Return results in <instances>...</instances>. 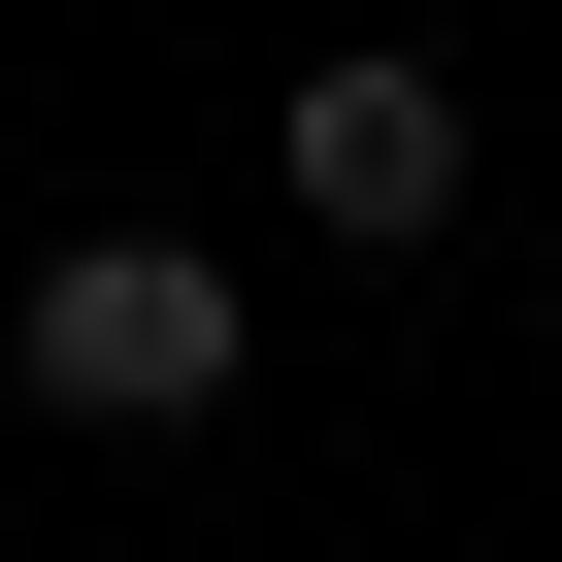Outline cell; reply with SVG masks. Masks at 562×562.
I'll list each match as a JSON object with an SVG mask.
<instances>
[{
    "mask_svg": "<svg viewBox=\"0 0 562 562\" xmlns=\"http://www.w3.org/2000/svg\"><path fill=\"white\" fill-rule=\"evenodd\" d=\"M0 364H34L67 430H232V364H265V299L199 232H34V299H0Z\"/></svg>",
    "mask_w": 562,
    "mask_h": 562,
    "instance_id": "obj_1",
    "label": "cell"
},
{
    "mask_svg": "<svg viewBox=\"0 0 562 562\" xmlns=\"http://www.w3.org/2000/svg\"><path fill=\"white\" fill-rule=\"evenodd\" d=\"M463 166H496V133H463V67H430V34H331L299 100H265V199H299L331 265H430V232H463Z\"/></svg>",
    "mask_w": 562,
    "mask_h": 562,
    "instance_id": "obj_2",
    "label": "cell"
}]
</instances>
